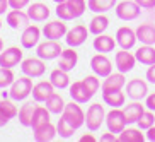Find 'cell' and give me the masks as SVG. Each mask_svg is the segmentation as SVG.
<instances>
[{"mask_svg":"<svg viewBox=\"0 0 155 142\" xmlns=\"http://www.w3.org/2000/svg\"><path fill=\"white\" fill-rule=\"evenodd\" d=\"M32 77H29V75H24V77H19L15 79L14 82L10 84V98L14 101H24L26 98L29 96L32 92Z\"/></svg>","mask_w":155,"mask_h":142,"instance_id":"obj_1","label":"cell"},{"mask_svg":"<svg viewBox=\"0 0 155 142\" xmlns=\"http://www.w3.org/2000/svg\"><path fill=\"white\" fill-rule=\"evenodd\" d=\"M106 122V111H104V106H101V103H92L87 110L85 115V125L91 132H96L99 130L101 125Z\"/></svg>","mask_w":155,"mask_h":142,"instance_id":"obj_2","label":"cell"},{"mask_svg":"<svg viewBox=\"0 0 155 142\" xmlns=\"http://www.w3.org/2000/svg\"><path fill=\"white\" fill-rule=\"evenodd\" d=\"M61 116L67 122H70L75 128H80L82 125H85V113L80 108V103H77V101H73V99L65 105V110L61 113Z\"/></svg>","mask_w":155,"mask_h":142,"instance_id":"obj_3","label":"cell"},{"mask_svg":"<svg viewBox=\"0 0 155 142\" xmlns=\"http://www.w3.org/2000/svg\"><path fill=\"white\" fill-rule=\"evenodd\" d=\"M106 125H107V130H109V132L119 135L128 125L124 111L121 110V108H113L109 113H106Z\"/></svg>","mask_w":155,"mask_h":142,"instance_id":"obj_4","label":"cell"},{"mask_svg":"<svg viewBox=\"0 0 155 142\" xmlns=\"http://www.w3.org/2000/svg\"><path fill=\"white\" fill-rule=\"evenodd\" d=\"M116 16H118L121 21H135L138 19L141 12V7L135 2V0H123V2H119L116 4Z\"/></svg>","mask_w":155,"mask_h":142,"instance_id":"obj_5","label":"cell"},{"mask_svg":"<svg viewBox=\"0 0 155 142\" xmlns=\"http://www.w3.org/2000/svg\"><path fill=\"white\" fill-rule=\"evenodd\" d=\"M21 70L24 72V75H29V77L36 79V77H41L43 74L46 72V64L43 58H34V57H31V58H26L21 62Z\"/></svg>","mask_w":155,"mask_h":142,"instance_id":"obj_6","label":"cell"},{"mask_svg":"<svg viewBox=\"0 0 155 142\" xmlns=\"http://www.w3.org/2000/svg\"><path fill=\"white\" fill-rule=\"evenodd\" d=\"M61 45H60L56 40H46L43 43H38V57L43 60H53V58H58L61 55Z\"/></svg>","mask_w":155,"mask_h":142,"instance_id":"obj_7","label":"cell"},{"mask_svg":"<svg viewBox=\"0 0 155 142\" xmlns=\"http://www.w3.org/2000/svg\"><path fill=\"white\" fill-rule=\"evenodd\" d=\"M21 62H22V50L19 46H9L0 51V67L14 69Z\"/></svg>","mask_w":155,"mask_h":142,"instance_id":"obj_8","label":"cell"},{"mask_svg":"<svg viewBox=\"0 0 155 142\" xmlns=\"http://www.w3.org/2000/svg\"><path fill=\"white\" fill-rule=\"evenodd\" d=\"M91 69L99 77H107L113 72V64L106 57V53H97V55H94L91 58Z\"/></svg>","mask_w":155,"mask_h":142,"instance_id":"obj_9","label":"cell"},{"mask_svg":"<svg viewBox=\"0 0 155 142\" xmlns=\"http://www.w3.org/2000/svg\"><path fill=\"white\" fill-rule=\"evenodd\" d=\"M67 21L63 19H58V21H50V23L45 24V28H43V34H45L46 40H56L58 41L60 38H65L67 34Z\"/></svg>","mask_w":155,"mask_h":142,"instance_id":"obj_10","label":"cell"},{"mask_svg":"<svg viewBox=\"0 0 155 142\" xmlns=\"http://www.w3.org/2000/svg\"><path fill=\"white\" fill-rule=\"evenodd\" d=\"M137 41H138L137 31L131 29L130 26H123V28H119L118 31H116V43H118L119 48H123V50H131Z\"/></svg>","mask_w":155,"mask_h":142,"instance_id":"obj_11","label":"cell"},{"mask_svg":"<svg viewBox=\"0 0 155 142\" xmlns=\"http://www.w3.org/2000/svg\"><path fill=\"white\" fill-rule=\"evenodd\" d=\"M124 89H126L128 96L137 101L147 98V94H148V84L143 79H131V81H128Z\"/></svg>","mask_w":155,"mask_h":142,"instance_id":"obj_12","label":"cell"},{"mask_svg":"<svg viewBox=\"0 0 155 142\" xmlns=\"http://www.w3.org/2000/svg\"><path fill=\"white\" fill-rule=\"evenodd\" d=\"M41 33L43 31L38 28L36 24H29L28 28H24L22 34H21V45H22V48L31 50V48L38 46V43L41 40Z\"/></svg>","mask_w":155,"mask_h":142,"instance_id":"obj_13","label":"cell"},{"mask_svg":"<svg viewBox=\"0 0 155 142\" xmlns=\"http://www.w3.org/2000/svg\"><path fill=\"white\" fill-rule=\"evenodd\" d=\"M87 34H89V29L82 24H77V26H73L72 29L67 31L65 34V41L68 46H73V48H77V46L84 45L87 40Z\"/></svg>","mask_w":155,"mask_h":142,"instance_id":"obj_14","label":"cell"},{"mask_svg":"<svg viewBox=\"0 0 155 142\" xmlns=\"http://www.w3.org/2000/svg\"><path fill=\"white\" fill-rule=\"evenodd\" d=\"M114 64H116V69L119 70V72H130V70H133V67H135V64H137V57L133 55V53H130L128 50H121L116 51V55H114Z\"/></svg>","mask_w":155,"mask_h":142,"instance_id":"obj_15","label":"cell"},{"mask_svg":"<svg viewBox=\"0 0 155 142\" xmlns=\"http://www.w3.org/2000/svg\"><path fill=\"white\" fill-rule=\"evenodd\" d=\"M29 17L28 12H24L22 9H12L10 12H7V24L12 29H24L29 26Z\"/></svg>","mask_w":155,"mask_h":142,"instance_id":"obj_16","label":"cell"},{"mask_svg":"<svg viewBox=\"0 0 155 142\" xmlns=\"http://www.w3.org/2000/svg\"><path fill=\"white\" fill-rule=\"evenodd\" d=\"M55 92V86L50 81H39L38 84H34L32 87V99L36 103H46V99Z\"/></svg>","mask_w":155,"mask_h":142,"instance_id":"obj_17","label":"cell"},{"mask_svg":"<svg viewBox=\"0 0 155 142\" xmlns=\"http://www.w3.org/2000/svg\"><path fill=\"white\" fill-rule=\"evenodd\" d=\"M68 89H70V98H72L73 101L80 103V105L87 103V101L94 96V94H92V92L87 89V86L84 84V81H77V82L70 84Z\"/></svg>","mask_w":155,"mask_h":142,"instance_id":"obj_18","label":"cell"},{"mask_svg":"<svg viewBox=\"0 0 155 142\" xmlns=\"http://www.w3.org/2000/svg\"><path fill=\"white\" fill-rule=\"evenodd\" d=\"M124 86H126L124 74L123 72H118V74L111 72L109 75L104 79V82H102L101 89H102V92H111V91H121Z\"/></svg>","mask_w":155,"mask_h":142,"instance_id":"obj_19","label":"cell"},{"mask_svg":"<svg viewBox=\"0 0 155 142\" xmlns=\"http://www.w3.org/2000/svg\"><path fill=\"white\" fill-rule=\"evenodd\" d=\"M28 14L31 17V21L34 23H43L46 19L50 17V7L43 2H34V4H29L28 5Z\"/></svg>","mask_w":155,"mask_h":142,"instance_id":"obj_20","label":"cell"},{"mask_svg":"<svg viewBox=\"0 0 155 142\" xmlns=\"http://www.w3.org/2000/svg\"><path fill=\"white\" fill-rule=\"evenodd\" d=\"M77 62H78V53L75 51V48H73V46H68L67 50L61 51L58 67H60V69H63V70H67V72H70V70L75 69Z\"/></svg>","mask_w":155,"mask_h":142,"instance_id":"obj_21","label":"cell"},{"mask_svg":"<svg viewBox=\"0 0 155 142\" xmlns=\"http://www.w3.org/2000/svg\"><path fill=\"white\" fill-rule=\"evenodd\" d=\"M32 132H34V140H38V142H50V140H53V139L58 135L56 127L51 123V122L41 125V127L32 128Z\"/></svg>","mask_w":155,"mask_h":142,"instance_id":"obj_22","label":"cell"},{"mask_svg":"<svg viewBox=\"0 0 155 142\" xmlns=\"http://www.w3.org/2000/svg\"><path fill=\"white\" fill-rule=\"evenodd\" d=\"M137 38L141 45H155V26L150 23L140 24L137 29Z\"/></svg>","mask_w":155,"mask_h":142,"instance_id":"obj_23","label":"cell"},{"mask_svg":"<svg viewBox=\"0 0 155 142\" xmlns=\"http://www.w3.org/2000/svg\"><path fill=\"white\" fill-rule=\"evenodd\" d=\"M116 40H114L113 36H107V34H97V38H94V43H92V46H94V50L99 51V53H109V51H113L114 48H116Z\"/></svg>","mask_w":155,"mask_h":142,"instance_id":"obj_24","label":"cell"},{"mask_svg":"<svg viewBox=\"0 0 155 142\" xmlns=\"http://www.w3.org/2000/svg\"><path fill=\"white\" fill-rule=\"evenodd\" d=\"M123 111H124V116H126L128 125L130 123H137L138 118L141 116V113L145 111V105H141L140 101L135 99L133 103H128V106H124Z\"/></svg>","mask_w":155,"mask_h":142,"instance_id":"obj_25","label":"cell"},{"mask_svg":"<svg viewBox=\"0 0 155 142\" xmlns=\"http://www.w3.org/2000/svg\"><path fill=\"white\" fill-rule=\"evenodd\" d=\"M50 82L55 86V89H67L70 86V77H68V72L63 69H55L51 70L50 74Z\"/></svg>","mask_w":155,"mask_h":142,"instance_id":"obj_26","label":"cell"},{"mask_svg":"<svg viewBox=\"0 0 155 142\" xmlns=\"http://www.w3.org/2000/svg\"><path fill=\"white\" fill-rule=\"evenodd\" d=\"M137 62L143 65H152L155 64V48L153 45H141L137 51H135Z\"/></svg>","mask_w":155,"mask_h":142,"instance_id":"obj_27","label":"cell"},{"mask_svg":"<svg viewBox=\"0 0 155 142\" xmlns=\"http://www.w3.org/2000/svg\"><path fill=\"white\" fill-rule=\"evenodd\" d=\"M34 108L36 105L32 103V101H26L21 108H19V123L22 125V127H31V122H32V113H34Z\"/></svg>","mask_w":155,"mask_h":142,"instance_id":"obj_28","label":"cell"},{"mask_svg":"<svg viewBox=\"0 0 155 142\" xmlns=\"http://www.w3.org/2000/svg\"><path fill=\"white\" fill-rule=\"evenodd\" d=\"M102 99L107 106H113V108H121L124 106V101H126V94L121 91H111V92H102Z\"/></svg>","mask_w":155,"mask_h":142,"instance_id":"obj_29","label":"cell"},{"mask_svg":"<svg viewBox=\"0 0 155 142\" xmlns=\"http://www.w3.org/2000/svg\"><path fill=\"white\" fill-rule=\"evenodd\" d=\"M107 28H109V19H107V16L97 14L96 17H92L91 24H89V33H92V34L97 36V34H102Z\"/></svg>","mask_w":155,"mask_h":142,"instance_id":"obj_30","label":"cell"},{"mask_svg":"<svg viewBox=\"0 0 155 142\" xmlns=\"http://www.w3.org/2000/svg\"><path fill=\"white\" fill-rule=\"evenodd\" d=\"M50 116H51V111L46 108V106H36L34 108V113H32V122H31V127L36 128V127H41V125L48 123L50 122Z\"/></svg>","mask_w":155,"mask_h":142,"instance_id":"obj_31","label":"cell"},{"mask_svg":"<svg viewBox=\"0 0 155 142\" xmlns=\"http://www.w3.org/2000/svg\"><path fill=\"white\" fill-rule=\"evenodd\" d=\"M65 103L63 98H61V94H58V92H53L48 99H46V108L51 111V115H61L65 110Z\"/></svg>","mask_w":155,"mask_h":142,"instance_id":"obj_32","label":"cell"},{"mask_svg":"<svg viewBox=\"0 0 155 142\" xmlns=\"http://www.w3.org/2000/svg\"><path fill=\"white\" fill-rule=\"evenodd\" d=\"M87 5H89V10H92V12H96V14H104L107 10L114 9L116 0H89Z\"/></svg>","mask_w":155,"mask_h":142,"instance_id":"obj_33","label":"cell"},{"mask_svg":"<svg viewBox=\"0 0 155 142\" xmlns=\"http://www.w3.org/2000/svg\"><path fill=\"white\" fill-rule=\"evenodd\" d=\"M119 142H143L145 135L141 133V128H124L118 135Z\"/></svg>","mask_w":155,"mask_h":142,"instance_id":"obj_34","label":"cell"},{"mask_svg":"<svg viewBox=\"0 0 155 142\" xmlns=\"http://www.w3.org/2000/svg\"><path fill=\"white\" fill-rule=\"evenodd\" d=\"M0 111L7 116V118H15L19 113L17 106L14 105V99L10 98V99H7V98H0Z\"/></svg>","mask_w":155,"mask_h":142,"instance_id":"obj_35","label":"cell"},{"mask_svg":"<svg viewBox=\"0 0 155 142\" xmlns=\"http://www.w3.org/2000/svg\"><path fill=\"white\" fill-rule=\"evenodd\" d=\"M75 130H77V128L73 127L70 122H67L63 116H60L58 125H56V132H58L60 137H61V139H70L73 133H75Z\"/></svg>","mask_w":155,"mask_h":142,"instance_id":"obj_36","label":"cell"},{"mask_svg":"<svg viewBox=\"0 0 155 142\" xmlns=\"http://www.w3.org/2000/svg\"><path fill=\"white\" fill-rule=\"evenodd\" d=\"M138 128H141V130H148V128L152 127V125H155V115L152 110H147L141 113V116L138 118Z\"/></svg>","mask_w":155,"mask_h":142,"instance_id":"obj_37","label":"cell"},{"mask_svg":"<svg viewBox=\"0 0 155 142\" xmlns=\"http://www.w3.org/2000/svg\"><path fill=\"white\" fill-rule=\"evenodd\" d=\"M14 81H15V75H14V72H12V69L0 67V89L9 87Z\"/></svg>","mask_w":155,"mask_h":142,"instance_id":"obj_38","label":"cell"},{"mask_svg":"<svg viewBox=\"0 0 155 142\" xmlns=\"http://www.w3.org/2000/svg\"><path fill=\"white\" fill-rule=\"evenodd\" d=\"M67 4H68V7L72 9L73 17L75 19L80 17V16L85 12V9H87V2L85 0H67Z\"/></svg>","mask_w":155,"mask_h":142,"instance_id":"obj_39","label":"cell"},{"mask_svg":"<svg viewBox=\"0 0 155 142\" xmlns=\"http://www.w3.org/2000/svg\"><path fill=\"white\" fill-rule=\"evenodd\" d=\"M56 16H58V19H63V21H72V19H75V17H73L72 9L68 7L67 2L56 4Z\"/></svg>","mask_w":155,"mask_h":142,"instance_id":"obj_40","label":"cell"},{"mask_svg":"<svg viewBox=\"0 0 155 142\" xmlns=\"http://www.w3.org/2000/svg\"><path fill=\"white\" fill-rule=\"evenodd\" d=\"M84 84L87 86V89L92 92V94H96L97 91H99L101 87V81H99V75H87V77H84Z\"/></svg>","mask_w":155,"mask_h":142,"instance_id":"obj_41","label":"cell"},{"mask_svg":"<svg viewBox=\"0 0 155 142\" xmlns=\"http://www.w3.org/2000/svg\"><path fill=\"white\" fill-rule=\"evenodd\" d=\"M31 4V0H9V5L12 9H26Z\"/></svg>","mask_w":155,"mask_h":142,"instance_id":"obj_42","label":"cell"},{"mask_svg":"<svg viewBox=\"0 0 155 142\" xmlns=\"http://www.w3.org/2000/svg\"><path fill=\"white\" fill-rule=\"evenodd\" d=\"M145 106L148 108V110L155 111V92H152V94H147V99H145Z\"/></svg>","mask_w":155,"mask_h":142,"instance_id":"obj_43","label":"cell"},{"mask_svg":"<svg viewBox=\"0 0 155 142\" xmlns=\"http://www.w3.org/2000/svg\"><path fill=\"white\" fill-rule=\"evenodd\" d=\"M141 9H153L155 7V0H135Z\"/></svg>","mask_w":155,"mask_h":142,"instance_id":"obj_44","label":"cell"},{"mask_svg":"<svg viewBox=\"0 0 155 142\" xmlns=\"http://www.w3.org/2000/svg\"><path fill=\"white\" fill-rule=\"evenodd\" d=\"M101 140H102V142H116V140H118V135H114L113 132L102 133V135H101Z\"/></svg>","mask_w":155,"mask_h":142,"instance_id":"obj_45","label":"cell"},{"mask_svg":"<svg viewBox=\"0 0 155 142\" xmlns=\"http://www.w3.org/2000/svg\"><path fill=\"white\" fill-rule=\"evenodd\" d=\"M147 79H148V82L155 84V64H152L147 70Z\"/></svg>","mask_w":155,"mask_h":142,"instance_id":"obj_46","label":"cell"},{"mask_svg":"<svg viewBox=\"0 0 155 142\" xmlns=\"http://www.w3.org/2000/svg\"><path fill=\"white\" fill-rule=\"evenodd\" d=\"M145 139L147 140H152V142H155V125H152L148 130H147V133H145Z\"/></svg>","mask_w":155,"mask_h":142,"instance_id":"obj_47","label":"cell"},{"mask_svg":"<svg viewBox=\"0 0 155 142\" xmlns=\"http://www.w3.org/2000/svg\"><path fill=\"white\" fill-rule=\"evenodd\" d=\"M9 0H0V16H4L5 12H7V9H9Z\"/></svg>","mask_w":155,"mask_h":142,"instance_id":"obj_48","label":"cell"},{"mask_svg":"<svg viewBox=\"0 0 155 142\" xmlns=\"http://www.w3.org/2000/svg\"><path fill=\"white\" fill-rule=\"evenodd\" d=\"M97 139L94 137V135H91V133H89V135H82V137H80V142H96Z\"/></svg>","mask_w":155,"mask_h":142,"instance_id":"obj_49","label":"cell"},{"mask_svg":"<svg viewBox=\"0 0 155 142\" xmlns=\"http://www.w3.org/2000/svg\"><path fill=\"white\" fill-rule=\"evenodd\" d=\"M9 122H10V118H7V116H5L2 111H0V127H5V125L9 123Z\"/></svg>","mask_w":155,"mask_h":142,"instance_id":"obj_50","label":"cell"},{"mask_svg":"<svg viewBox=\"0 0 155 142\" xmlns=\"http://www.w3.org/2000/svg\"><path fill=\"white\" fill-rule=\"evenodd\" d=\"M4 50V41H2V38H0V51Z\"/></svg>","mask_w":155,"mask_h":142,"instance_id":"obj_51","label":"cell"},{"mask_svg":"<svg viewBox=\"0 0 155 142\" xmlns=\"http://www.w3.org/2000/svg\"><path fill=\"white\" fill-rule=\"evenodd\" d=\"M55 4H61V2H67V0H53Z\"/></svg>","mask_w":155,"mask_h":142,"instance_id":"obj_52","label":"cell"},{"mask_svg":"<svg viewBox=\"0 0 155 142\" xmlns=\"http://www.w3.org/2000/svg\"><path fill=\"white\" fill-rule=\"evenodd\" d=\"M0 28H2V21H0Z\"/></svg>","mask_w":155,"mask_h":142,"instance_id":"obj_53","label":"cell"}]
</instances>
